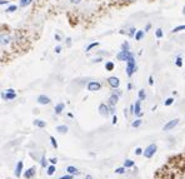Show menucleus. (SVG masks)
<instances>
[{
  "instance_id": "nucleus-21",
  "label": "nucleus",
  "mask_w": 185,
  "mask_h": 179,
  "mask_svg": "<svg viewBox=\"0 0 185 179\" xmlns=\"http://www.w3.org/2000/svg\"><path fill=\"white\" fill-rule=\"evenodd\" d=\"M105 69L108 70V71H111V70H113V69H114V63H113V61H108V63L105 64Z\"/></svg>"
},
{
  "instance_id": "nucleus-26",
  "label": "nucleus",
  "mask_w": 185,
  "mask_h": 179,
  "mask_svg": "<svg viewBox=\"0 0 185 179\" xmlns=\"http://www.w3.org/2000/svg\"><path fill=\"white\" fill-rule=\"evenodd\" d=\"M175 64H176V66H183V59H181V57H176V59H175Z\"/></svg>"
},
{
  "instance_id": "nucleus-31",
  "label": "nucleus",
  "mask_w": 185,
  "mask_h": 179,
  "mask_svg": "<svg viewBox=\"0 0 185 179\" xmlns=\"http://www.w3.org/2000/svg\"><path fill=\"white\" fill-rule=\"evenodd\" d=\"M174 103V98H168L166 100H165V107H169V105H171Z\"/></svg>"
},
{
  "instance_id": "nucleus-46",
  "label": "nucleus",
  "mask_w": 185,
  "mask_h": 179,
  "mask_svg": "<svg viewBox=\"0 0 185 179\" xmlns=\"http://www.w3.org/2000/svg\"><path fill=\"white\" fill-rule=\"evenodd\" d=\"M116 122H118V118H116V115L113 116V124H116Z\"/></svg>"
},
{
  "instance_id": "nucleus-16",
  "label": "nucleus",
  "mask_w": 185,
  "mask_h": 179,
  "mask_svg": "<svg viewBox=\"0 0 185 179\" xmlns=\"http://www.w3.org/2000/svg\"><path fill=\"white\" fill-rule=\"evenodd\" d=\"M34 174H35V167H31L30 169L25 173V178L26 179H30V178L34 177Z\"/></svg>"
},
{
  "instance_id": "nucleus-40",
  "label": "nucleus",
  "mask_w": 185,
  "mask_h": 179,
  "mask_svg": "<svg viewBox=\"0 0 185 179\" xmlns=\"http://www.w3.org/2000/svg\"><path fill=\"white\" fill-rule=\"evenodd\" d=\"M149 84H150V85H153V84H154V78L153 76H149Z\"/></svg>"
},
{
  "instance_id": "nucleus-42",
  "label": "nucleus",
  "mask_w": 185,
  "mask_h": 179,
  "mask_svg": "<svg viewBox=\"0 0 185 179\" xmlns=\"http://www.w3.org/2000/svg\"><path fill=\"white\" fill-rule=\"evenodd\" d=\"M60 52H61V47H59V45H58L57 48H55V53H58V54H59Z\"/></svg>"
},
{
  "instance_id": "nucleus-2",
  "label": "nucleus",
  "mask_w": 185,
  "mask_h": 179,
  "mask_svg": "<svg viewBox=\"0 0 185 179\" xmlns=\"http://www.w3.org/2000/svg\"><path fill=\"white\" fill-rule=\"evenodd\" d=\"M136 70V64H135V59L131 58L129 61H126V74L128 76H131Z\"/></svg>"
},
{
  "instance_id": "nucleus-41",
  "label": "nucleus",
  "mask_w": 185,
  "mask_h": 179,
  "mask_svg": "<svg viewBox=\"0 0 185 179\" xmlns=\"http://www.w3.org/2000/svg\"><path fill=\"white\" fill-rule=\"evenodd\" d=\"M55 40H57V41H61V36L59 34H55Z\"/></svg>"
},
{
  "instance_id": "nucleus-32",
  "label": "nucleus",
  "mask_w": 185,
  "mask_h": 179,
  "mask_svg": "<svg viewBox=\"0 0 185 179\" xmlns=\"http://www.w3.org/2000/svg\"><path fill=\"white\" fill-rule=\"evenodd\" d=\"M50 142H52V144H53V147L57 149L58 148V143H57V140H55V138L54 137H50Z\"/></svg>"
},
{
  "instance_id": "nucleus-24",
  "label": "nucleus",
  "mask_w": 185,
  "mask_h": 179,
  "mask_svg": "<svg viewBox=\"0 0 185 179\" xmlns=\"http://www.w3.org/2000/svg\"><path fill=\"white\" fill-rule=\"evenodd\" d=\"M141 125V119H136V120H134L133 123H131V127L133 128H138V127H140Z\"/></svg>"
},
{
  "instance_id": "nucleus-49",
  "label": "nucleus",
  "mask_w": 185,
  "mask_h": 179,
  "mask_svg": "<svg viewBox=\"0 0 185 179\" xmlns=\"http://www.w3.org/2000/svg\"><path fill=\"white\" fill-rule=\"evenodd\" d=\"M0 4H8L7 0H0Z\"/></svg>"
},
{
  "instance_id": "nucleus-8",
  "label": "nucleus",
  "mask_w": 185,
  "mask_h": 179,
  "mask_svg": "<svg viewBox=\"0 0 185 179\" xmlns=\"http://www.w3.org/2000/svg\"><path fill=\"white\" fill-rule=\"evenodd\" d=\"M108 83H109V85L111 88H114V89H116L120 85V80H119V78H118V76H110L108 79Z\"/></svg>"
},
{
  "instance_id": "nucleus-23",
  "label": "nucleus",
  "mask_w": 185,
  "mask_h": 179,
  "mask_svg": "<svg viewBox=\"0 0 185 179\" xmlns=\"http://www.w3.org/2000/svg\"><path fill=\"white\" fill-rule=\"evenodd\" d=\"M145 97H147V94H145V90L141 89V90H139V100H145Z\"/></svg>"
},
{
  "instance_id": "nucleus-50",
  "label": "nucleus",
  "mask_w": 185,
  "mask_h": 179,
  "mask_svg": "<svg viewBox=\"0 0 185 179\" xmlns=\"http://www.w3.org/2000/svg\"><path fill=\"white\" fill-rule=\"evenodd\" d=\"M85 179H93V177H91V175H86Z\"/></svg>"
},
{
  "instance_id": "nucleus-19",
  "label": "nucleus",
  "mask_w": 185,
  "mask_h": 179,
  "mask_svg": "<svg viewBox=\"0 0 185 179\" xmlns=\"http://www.w3.org/2000/svg\"><path fill=\"white\" fill-rule=\"evenodd\" d=\"M34 125H35V127H39V128H45V127H46V123L43 122V120L35 119V120H34Z\"/></svg>"
},
{
  "instance_id": "nucleus-18",
  "label": "nucleus",
  "mask_w": 185,
  "mask_h": 179,
  "mask_svg": "<svg viewBox=\"0 0 185 179\" xmlns=\"http://www.w3.org/2000/svg\"><path fill=\"white\" fill-rule=\"evenodd\" d=\"M144 34H145V31L144 30H138L136 33H135V35H134V36H135V40H141V39H143V36H144Z\"/></svg>"
},
{
  "instance_id": "nucleus-4",
  "label": "nucleus",
  "mask_w": 185,
  "mask_h": 179,
  "mask_svg": "<svg viewBox=\"0 0 185 179\" xmlns=\"http://www.w3.org/2000/svg\"><path fill=\"white\" fill-rule=\"evenodd\" d=\"M1 97L5 99V100H13L16 98V94H15V90L14 89H7L3 94H1Z\"/></svg>"
},
{
  "instance_id": "nucleus-52",
  "label": "nucleus",
  "mask_w": 185,
  "mask_h": 179,
  "mask_svg": "<svg viewBox=\"0 0 185 179\" xmlns=\"http://www.w3.org/2000/svg\"><path fill=\"white\" fill-rule=\"evenodd\" d=\"M126 1H135V0H126Z\"/></svg>"
},
{
  "instance_id": "nucleus-33",
  "label": "nucleus",
  "mask_w": 185,
  "mask_h": 179,
  "mask_svg": "<svg viewBox=\"0 0 185 179\" xmlns=\"http://www.w3.org/2000/svg\"><path fill=\"white\" fill-rule=\"evenodd\" d=\"M155 35H156V38H163V30L161 29H156Z\"/></svg>"
},
{
  "instance_id": "nucleus-35",
  "label": "nucleus",
  "mask_w": 185,
  "mask_h": 179,
  "mask_svg": "<svg viewBox=\"0 0 185 179\" xmlns=\"http://www.w3.org/2000/svg\"><path fill=\"white\" fill-rule=\"evenodd\" d=\"M15 10H16V7H15V5H12V7H9L7 9V12L8 13H13V12H15Z\"/></svg>"
},
{
  "instance_id": "nucleus-1",
  "label": "nucleus",
  "mask_w": 185,
  "mask_h": 179,
  "mask_svg": "<svg viewBox=\"0 0 185 179\" xmlns=\"http://www.w3.org/2000/svg\"><path fill=\"white\" fill-rule=\"evenodd\" d=\"M116 58L120 61H129L131 58H134V55L133 53H130V50H121L120 53H118Z\"/></svg>"
},
{
  "instance_id": "nucleus-44",
  "label": "nucleus",
  "mask_w": 185,
  "mask_h": 179,
  "mask_svg": "<svg viewBox=\"0 0 185 179\" xmlns=\"http://www.w3.org/2000/svg\"><path fill=\"white\" fill-rule=\"evenodd\" d=\"M150 28H151V24H147V26H145V29H144V30H145V31H148V30L150 29Z\"/></svg>"
},
{
  "instance_id": "nucleus-22",
  "label": "nucleus",
  "mask_w": 185,
  "mask_h": 179,
  "mask_svg": "<svg viewBox=\"0 0 185 179\" xmlns=\"http://www.w3.org/2000/svg\"><path fill=\"white\" fill-rule=\"evenodd\" d=\"M181 30H185V25H179V26H175L174 29L171 30V33H179Z\"/></svg>"
},
{
  "instance_id": "nucleus-51",
  "label": "nucleus",
  "mask_w": 185,
  "mask_h": 179,
  "mask_svg": "<svg viewBox=\"0 0 185 179\" xmlns=\"http://www.w3.org/2000/svg\"><path fill=\"white\" fill-rule=\"evenodd\" d=\"M183 13H184V14H185V7H184V9H183Z\"/></svg>"
},
{
  "instance_id": "nucleus-37",
  "label": "nucleus",
  "mask_w": 185,
  "mask_h": 179,
  "mask_svg": "<svg viewBox=\"0 0 185 179\" xmlns=\"http://www.w3.org/2000/svg\"><path fill=\"white\" fill-rule=\"evenodd\" d=\"M135 154H136V155L143 154V149H141V148H136V150H135Z\"/></svg>"
},
{
  "instance_id": "nucleus-34",
  "label": "nucleus",
  "mask_w": 185,
  "mask_h": 179,
  "mask_svg": "<svg viewBox=\"0 0 185 179\" xmlns=\"http://www.w3.org/2000/svg\"><path fill=\"white\" fill-rule=\"evenodd\" d=\"M135 33H136L135 28H130V31H129L128 34H129V36H134V35H135Z\"/></svg>"
},
{
  "instance_id": "nucleus-36",
  "label": "nucleus",
  "mask_w": 185,
  "mask_h": 179,
  "mask_svg": "<svg viewBox=\"0 0 185 179\" xmlns=\"http://www.w3.org/2000/svg\"><path fill=\"white\" fill-rule=\"evenodd\" d=\"M46 164H48V162H46V159H45V156H41V167H46Z\"/></svg>"
},
{
  "instance_id": "nucleus-12",
  "label": "nucleus",
  "mask_w": 185,
  "mask_h": 179,
  "mask_svg": "<svg viewBox=\"0 0 185 179\" xmlns=\"http://www.w3.org/2000/svg\"><path fill=\"white\" fill-rule=\"evenodd\" d=\"M50 102H52V100H50V98L46 97V95H39V97H38V103H40V104L46 105V104H49Z\"/></svg>"
},
{
  "instance_id": "nucleus-20",
  "label": "nucleus",
  "mask_w": 185,
  "mask_h": 179,
  "mask_svg": "<svg viewBox=\"0 0 185 179\" xmlns=\"http://www.w3.org/2000/svg\"><path fill=\"white\" fill-rule=\"evenodd\" d=\"M55 170H57V169H55V165H50L49 168H48V170H46V174L48 175H53L54 174V173H55Z\"/></svg>"
},
{
  "instance_id": "nucleus-6",
  "label": "nucleus",
  "mask_w": 185,
  "mask_h": 179,
  "mask_svg": "<svg viewBox=\"0 0 185 179\" xmlns=\"http://www.w3.org/2000/svg\"><path fill=\"white\" fill-rule=\"evenodd\" d=\"M12 41V36L7 33H3V34H0V45H8Z\"/></svg>"
},
{
  "instance_id": "nucleus-3",
  "label": "nucleus",
  "mask_w": 185,
  "mask_h": 179,
  "mask_svg": "<svg viewBox=\"0 0 185 179\" xmlns=\"http://www.w3.org/2000/svg\"><path fill=\"white\" fill-rule=\"evenodd\" d=\"M156 145L155 144H150V145H148L147 148H145V150L143 152V155L145 156V158H151L155 153H156Z\"/></svg>"
},
{
  "instance_id": "nucleus-13",
  "label": "nucleus",
  "mask_w": 185,
  "mask_h": 179,
  "mask_svg": "<svg viewBox=\"0 0 185 179\" xmlns=\"http://www.w3.org/2000/svg\"><path fill=\"white\" fill-rule=\"evenodd\" d=\"M64 108H65V104L64 103H59V104H57L55 105V114H60L61 111L64 110Z\"/></svg>"
},
{
  "instance_id": "nucleus-27",
  "label": "nucleus",
  "mask_w": 185,
  "mask_h": 179,
  "mask_svg": "<svg viewBox=\"0 0 185 179\" xmlns=\"http://www.w3.org/2000/svg\"><path fill=\"white\" fill-rule=\"evenodd\" d=\"M33 0H20V7H28Z\"/></svg>"
},
{
  "instance_id": "nucleus-38",
  "label": "nucleus",
  "mask_w": 185,
  "mask_h": 179,
  "mask_svg": "<svg viewBox=\"0 0 185 179\" xmlns=\"http://www.w3.org/2000/svg\"><path fill=\"white\" fill-rule=\"evenodd\" d=\"M49 162H50V163H52L53 165H55V164H57V162H58V159H57V158H52V159H49Z\"/></svg>"
},
{
  "instance_id": "nucleus-47",
  "label": "nucleus",
  "mask_w": 185,
  "mask_h": 179,
  "mask_svg": "<svg viewBox=\"0 0 185 179\" xmlns=\"http://www.w3.org/2000/svg\"><path fill=\"white\" fill-rule=\"evenodd\" d=\"M66 44H68V45H71V39L70 38L66 39Z\"/></svg>"
},
{
  "instance_id": "nucleus-7",
  "label": "nucleus",
  "mask_w": 185,
  "mask_h": 179,
  "mask_svg": "<svg viewBox=\"0 0 185 179\" xmlns=\"http://www.w3.org/2000/svg\"><path fill=\"white\" fill-rule=\"evenodd\" d=\"M100 88H102V84L99 81H90L88 84V90L90 92H98L100 90Z\"/></svg>"
},
{
  "instance_id": "nucleus-14",
  "label": "nucleus",
  "mask_w": 185,
  "mask_h": 179,
  "mask_svg": "<svg viewBox=\"0 0 185 179\" xmlns=\"http://www.w3.org/2000/svg\"><path fill=\"white\" fill-rule=\"evenodd\" d=\"M66 172H68L69 174H71V175H74V174H79V170H78V168L73 167V165H69L68 168H66Z\"/></svg>"
},
{
  "instance_id": "nucleus-15",
  "label": "nucleus",
  "mask_w": 185,
  "mask_h": 179,
  "mask_svg": "<svg viewBox=\"0 0 185 179\" xmlns=\"http://www.w3.org/2000/svg\"><path fill=\"white\" fill-rule=\"evenodd\" d=\"M118 100H119V95H116V94L114 93L113 95H110V98H109V103H110V105H116Z\"/></svg>"
},
{
  "instance_id": "nucleus-5",
  "label": "nucleus",
  "mask_w": 185,
  "mask_h": 179,
  "mask_svg": "<svg viewBox=\"0 0 185 179\" xmlns=\"http://www.w3.org/2000/svg\"><path fill=\"white\" fill-rule=\"evenodd\" d=\"M178 124H179V119H173V120H170V122H168L166 124H165L164 127H163V130H164V132L171 130L173 128H175Z\"/></svg>"
},
{
  "instance_id": "nucleus-10",
  "label": "nucleus",
  "mask_w": 185,
  "mask_h": 179,
  "mask_svg": "<svg viewBox=\"0 0 185 179\" xmlns=\"http://www.w3.org/2000/svg\"><path fill=\"white\" fill-rule=\"evenodd\" d=\"M140 103H141V100H138V102L134 104V114L136 116H141L143 113H141V108H140Z\"/></svg>"
},
{
  "instance_id": "nucleus-25",
  "label": "nucleus",
  "mask_w": 185,
  "mask_h": 179,
  "mask_svg": "<svg viewBox=\"0 0 185 179\" xmlns=\"http://www.w3.org/2000/svg\"><path fill=\"white\" fill-rule=\"evenodd\" d=\"M133 165H134V162L130 160V159H126V160L124 162V167H125V168H130V167H133Z\"/></svg>"
},
{
  "instance_id": "nucleus-9",
  "label": "nucleus",
  "mask_w": 185,
  "mask_h": 179,
  "mask_svg": "<svg viewBox=\"0 0 185 179\" xmlns=\"http://www.w3.org/2000/svg\"><path fill=\"white\" fill-rule=\"evenodd\" d=\"M99 113L100 114H102L103 116H108L110 113H109V107H108V105H106V104H100L99 105Z\"/></svg>"
},
{
  "instance_id": "nucleus-43",
  "label": "nucleus",
  "mask_w": 185,
  "mask_h": 179,
  "mask_svg": "<svg viewBox=\"0 0 185 179\" xmlns=\"http://www.w3.org/2000/svg\"><path fill=\"white\" fill-rule=\"evenodd\" d=\"M102 60H103L102 58H96V59H94L93 61H94V63H100V61H102Z\"/></svg>"
},
{
  "instance_id": "nucleus-29",
  "label": "nucleus",
  "mask_w": 185,
  "mask_h": 179,
  "mask_svg": "<svg viewBox=\"0 0 185 179\" xmlns=\"http://www.w3.org/2000/svg\"><path fill=\"white\" fill-rule=\"evenodd\" d=\"M121 50H130V47H129V43L124 41L121 44Z\"/></svg>"
},
{
  "instance_id": "nucleus-11",
  "label": "nucleus",
  "mask_w": 185,
  "mask_h": 179,
  "mask_svg": "<svg viewBox=\"0 0 185 179\" xmlns=\"http://www.w3.org/2000/svg\"><path fill=\"white\" fill-rule=\"evenodd\" d=\"M23 167H24V163H23V160H19L18 163H16V168H15V175L16 177H20L21 174V170H23Z\"/></svg>"
},
{
  "instance_id": "nucleus-28",
  "label": "nucleus",
  "mask_w": 185,
  "mask_h": 179,
  "mask_svg": "<svg viewBox=\"0 0 185 179\" xmlns=\"http://www.w3.org/2000/svg\"><path fill=\"white\" fill-rule=\"evenodd\" d=\"M115 173H116V174H124V173H125V167L116 168V169H115Z\"/></svg>"
},
{
  "instance_id": "nucleus-39",
  "label": "nucleus",
  "mask_w": 185,
  "mask_h": 179,
  "mask_svg": "<svg viewBox=\"0 0 185 179\" xmlns=\"http://www.w3.org/2000/svg\"><path fill=\"white\" fill-rule=\"evenodd\" d=\"M59 179H73V175H71V174H68V175H64V177H60Z\"/></svg>"
},
{
  "instance_id": "nucleus-48",
  "label": "nucleus",
  "mask_w": 185,
  "mask_h": 179,
  "mask_svg": "<svg viewBox=\"0 0 185 179\" xmlns=\"http://www.w3.org/2000/svg\"><path fill=\"white\" fill-rule=\"evenodd\" d=\"M130 113H131V114H134V104H133V105H130Z\"/></svg>"
},
{
  "instance_id": "nucleus-30",
  "label": "nucleus",
  "mask_w": 185,
  "mask_h": 179,
  "mask_svg": "<svg viewBox=\"0 0 185 179\" xmlns=\"http://www.w3.org/2000/svg\"><path fill=\"white\" fill-rule=\"evenodd\" d=\"M98 45H99V43H91L90 45H88V47H86V52H90V50H91L93 48L98 47Z\"/></svg>"
},
{
  "instance_id": "nucleus-17",
  "label": "nucleus",
  "mask_w": 185,
  "mask_h": 179,
  "mask_svg": "<svg viewBox=\"0 0 185 179\" xmlns=\"http://www.w3.org/2000/svg\"><path fill=\"white\" fill-rule=\"evenodd\" d=\"M68 130H69L68 125H59V127H57V132H58V133L65 134V133H68Z\"/></svg>"
},
{
  "instance_id": "nucleus-45",
  "label": "nucleus",
  "mask_w": 185,
  "mask_h": 179,
  "mask_svg": "<svg viewBox=\"0 0 185 179\" xmlns=\"http://www.w3.org/2000/svg\"><path fill=\"white\" fill-rule=\"evenodd\" d=\"M70 1H71L73 4H79V3L81 1V0H70Z\"/></svg>"
}]
</instances>
